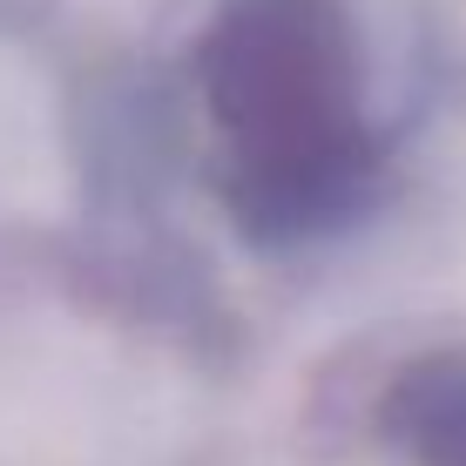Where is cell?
Segmentation results:
<instances>
[{
  "instance_id": "obj_1",
  "label": "cell",
  "mask_w": 466,
  "mask_h": 466,
  "mask_svg": "<svg viewBox=\"0 0 466 466\" xmlns=\"http://www.w3.org/2000/svg\"><path fill=\"white\" fill-rule=\"evenodd\" d=\"M203 95L237 142L230 203L264 244L351 210L372 176L351 116V27L339 0H230L203 41Z\"/></svg>"
},
{
  "instance_id": "obj_2",
  "label": "cell",
  "mask_w": 466,
  "mask_h": 466,
  "mask_svg": "<svg viewBox=\"0 0 466 466\" xmlns=\"http://www.w3.org/2000/svg\"><path fill=\"white\" fill-rule=\"evenodd\" d=\"M385 432L420 466H466V359L432 351L385 392Z\"/></svg>"
}]
</instances>
